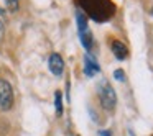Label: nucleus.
Instances as JSON below:
<instances>
[{
    "label": "nucleus",
    "mask_w": 153,
    "mask_h": 136,
    "mask_svg": "<svg viewBox=\"0 0 153 136\" xmlns=\"http://www.w3.org/2000/svg\"><path fill=\"white\" fill-rule=\"evenodd\" d=\"M54 105H56V113L61 115L63 113V97H61V92L54 93Z\"/></svg>",
    "instance_id": "1a4fd4ad"
},
{
    "label": "nucleus",
    "mask_w": 153,
    "mask_h": 136,
    "mask_svg": "<svg viewBox=\"0 0 153 136\" xmlns=\"http://www.w3.org/2000/svg\"><path fill=\"white\" fill-rule=\"evenodd\" d=\"M82 4L89 10V13L92 15V18H96V20H100L99 12H102L105 18H109L112 15V5L107 0H89V2H84L82 0Z\"/></svg>",
    "instance_id": "f03ea898"
},
{
    "label": "nucleus",
    "mask_w": 153,
    "mask_h": 136,
    "mask_svg": "<svg viewBox=\"0 0 153 136\" xmlns=\"http://www.w3.org/2000/svg\"><path fill=\"white\" fill-rule=\"evenodd\" d=\"M99 71H100V67H99V64H97V61L94 59L91 54H86V57H84V74H86L87 77H92V76H96Z\"/></svg>",
    "instance_id": "39448f33"
},
{
    "label": "nucleus",
    "mask_w": 153,
    "mask_h": 136,
    "mask_svg": "<svg viewBox=\"0 0 153 136\" xmlns=\"http://www.w3.org/2000/svg\"><path fill=\"white\" fill-rule=\"evenodd\" d=\"M99 136H112V135H110V131H107V129H102V131H99Z\"/></svg>",
    "instance_id": "ddd939ff"
},
{
    "label": "nucleus",
    "mask_w": 153,
    "mask_h": 136,
    "mask_svg": "<svg viewBox=\"0 0 153 136\" xmlns=\"http://www.w3.org/2000/svg\"><path fill=\"white\" fill-rule=\"evenodd\" d=\"M79 36H81V43L84 44V48H86V49H91V48H92V33L87 30V31H84V33H79Z\"/></svg>",
    "instance_id": "6e6552de"
},
{
    "label": "nucleus",
    "mask_w": 153,
    "mask_h": 136,
    "mask_svg": "<svg viewBox=\"0 0 153 136\" xmlns=\"http://www.w3.org/2000/svg\"><path fill=\"white\" fill-rule=\"evenodd\" d=\"M76 20H77V30H79V33H84V31L89 30V28H87V18H86V15H84L81 10H77Z\"/></svg>",
    "instance_id": "0eeeda50"
},
{
    "label": "nucleus",
    "mask_w": 153,
    "mask_h": 136,
    "mask_svg": "<svg viewBox=\"0 0 153 136\" xmlns=\"http://www.w3.org/2000/svg\"><path fill=\"white\" fill-rule=\"evenodd\" d=\"M48 67L50 71L54 74V76H61L64 71V62H63V57L59 56L58 53H53L48 59Z\"/></svg>",
    "instance_id": "20e7f679"
},
{
    "label": "nucleus",
    "mask_w": 153,
    "mask_h": 136,
    "mask_svg": "<svg viewBox=\"0 0 153 136\" xmlns=\"http://www.w3.org/2000/svg\"><path fill=\"white\" fill-rule=\"evenodd\" d=\"M112 53H114V56H115L119 61H123L127 56H128V49H127V46L122 43V41H119V40L112 41Z\"/></svg>",
    "instance_id": "423d86ee"
},
{
    "label": "nucleus",
    "mask_w": 153,
    "mask_h": 136,
    "mask_svg": "<svg viewBox=\"0 0 153 136\" xmlns=\"http://www.w3.org/2000/svg\"><path fill=\"white\" fill-rule=\"evenodd\" d=\"M4 33H5V26H4V21H2V18H0V40L4 38Z\"/></svg>",
    "instance_id": "f8f14e48"
},
{
    "label": "nucleus",
    "mask_w": 153,
    "mask_h": 136,
    "mask_svg": "<svg viewBox=\"0 0 153 136\" xmlns=\"http://www.w3.org/2000/svg\"><path fill=\"white\" fill-rule=\"evenodd\" d=\"M97 93H99V100H100V105L104 107L105 110H114L117 105V95H115V90H114V87L110 85L107 80H102V82L99 84V90H97Z\"/></svg>",
    "instance_id": "f257e3e1"
},
{
    "label": "nucleus",
    "mask_w": 153,
    "mask_h": 136,
    "mask_svg": "<svg viewBox=\"0 0 153 136\" xmlns=\"http://www.w3.org/2000/svg\"><path fill=\"white\" fill-rule=\"evenodd\" d=\"M13 107V89L7 80L0 79V108L10 110Z\"/></svg>",
    "instance_id": "7ed1b4c3"
},
{
    "label": "nucleus",
    "mask_w": 153,
    "mask_h": 136,
    "mask_svg": "<svg viewBox=\"0 0 153 136\" xmlns=\"http://www.w3.org/2000/svg\"><path fill=\"white\" fill-rule=\"evenodd\" d=\"M5 5H7V8L10 12H17L18 10V0H4Z\"/></svg>",
    "instance_id": "9d476101"
},
{
    "label": "nucleus",
    "mask_w": 153,
    "mask_h": 136,
    "mask_svg": "<svg viewBox=\"0 0 153 136\" xmlns=\"http://www.w3.org/2000/svg\"><path fill=\"white\" fill-rule=\"evenodd\" d=\"M114 77H115L117 80H125V72H123L122 69H117L115 72H114Z\"/></svg>",
    "instance_id": "9b49d317"
},
{
    "label": "nucleus",
    "mask_w": 153,
    "mask_h": 136,
    "mask_svg": "<svg viewBox=\"0 0 153 136\" xmlns=\"http://www.w3.org/2000/svg\"><path fill=\"white\" fill-rule=\"evenodd\" d=\"M152 13H153V7H152Z\"/></svg>",
    "instance_id": "4468645a"
}]
</instances>
